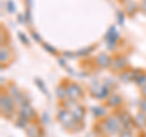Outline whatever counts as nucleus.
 Masks as SVG:
<instances>
[{
	"label": "nucleus",
	"instance_id": "1",
	"mask_svg": "<svg viewBox=\"0 0 146 137\" xmlns=\"http://www.w3.org/2000/svg\"><path fill=\"white\" fill-rule=\"evenodd\" d=\"M13 97L12 96H9V95H3L1 96V111L4 115L9 117L10 114L13 112Z\"/></svg>",
	"mask_w": 146,
	"mask_h": 137
},
{
	"label": "nucleus",
	"instance_id": "2",
	"mask_svg": "<svg viewBox=\"0 0 146 137\" xmlns=\"http://www.w3.org/2000/svg\"><path fill=\"white\" fill-rule=\"evenodd\" d=\"M105 125H106V129L110 132H112V134H115V132L119 130V123H118L116 118H108V119H106Z\"/></svg>",
	"mask_w": 146,
	"mask_h": 137
},
{
	"label": "nucleus",
	"instance_id": "3",
	"mask_svg": "<svg viewBox=\"0 0 146 137\" xmlns=\"http://www.w3.org/2000/svg\"><path fill=\"white\" fill-rule=\"evenodd\" d=\"M67 90V95L70 96V97L73 99V98H79V96L82 94V90L78 85H76V84H70L68 85V88H66Z\"/></svg>",
	"mask_w": 146,
	"mask_h": 137
},
{
	"label": "nucleus",
	"instance_id": "4",
	"mask_svg": "<svg viewBox=\"0 0 146 137\" xmlns=\"http://www.w3.org/2000/svg\"><path fill=\"white\" fill-rule=\"evenodd\" d=\"M27 135L28 137H42V130L38 125H31L27 129Z\"/></svg>",
	"mask_w": 146,
	"mask_h": 137
},
{
	"label": "nucleus",
	"instance_id": "5",
	"mask_svg": "<svg viewBox=\"0 0 146 137\" xmlns=\"http://www.w3.org/2000/svg\"><path fill=\"white\" fill-rule=\"evenodd\" d=\"M98 63L102 67H107L112 63V60L108 56H106V55H100V56L98 57Z\"/></svg>",
	"mask_w": 146,
	"mask_h": 137
},
{
	"label": "nucleus",
	"instance_id": "6",
	"mask_svg": "<svg viewBox=\"0 0 146 137\" xmlns=\"http://www.w3.org/2000/svg\"><path fill=\"white\" fill-rule=\"evenodd\" d=\"M112 65L115 67V69H122L125 65V61L123 60V58H115V61L112 62Z\"/></svg>",
	"mask_w": 146,
	"mask_h": 137
},
{
	"label": "nucleus",
	"instance_id": "7",
	"mask_svg": "<svg viewBox=\"0 0 146 137\" xmlns=\"http://www.w3.org/2000/svg\"><path fill=\"white\" fill-rule=\"evenodd\" d=\"M121 101H122V98L119 97V96H111V98H110L108 103L112 104V106H118V104L121 103Z\"/></svg>",
	"mask_w": 146,
	"mask_h": 137
},
{
	"label": "nucleus",
	"instance_id": "8",
	"mask_svg": "<svg viewBox=\"0 0 146 137\" xmlns=\"http://www.w3.org/2000/svg\"><path fill=\"white\" fill-rule=\"evenodd\" d=\"M136 120H138L139 125H141V126L146 125V115L145 114H139V115L136 117Z\"/></svg>",
	"mask_w": 146,
	"mask_h": 137
},
{
	"label": "nucleus",
	"instance_id": "9",
	"mask_svg": "<svg viewBox=\"0 0 146 137\" xmlns=\"http://www.w3.org/2000/svg\"><path fill=\"white\" fill-rule=\"evenodd\" d=\"M127 9H128V12H129V13H131V11H133V13H134L136 11V9H138V5H136V3L130 1L129 5L127 6Z\"/></svg>",
	"mask_w": 146,
	"mask_h": 137
},
{
	"label": "nucleus",
	"instance_id": "10",
	"mask_svg": "<svg viewBox=\"0 0 146 137\" xmlns=\"http://www.w3.org/2000/svg\"><path fill=\"white\" fill-rule=\"evenodd\" d=\"M66 92H67V90H65V89H63V88H61V86H60V88H57V97L58 98H66L65 97V95H66Z\"/></svg>",
	"mask_w": 146,
	"mask_h": 137
},
{
	"label": "nucleus",
	"instance_id": "11",
	"mask_svg": "<svg viewBox=\"0 0 146 137\" xmlns=\"http://www.w3.org/2000/svg\"><path fill=\"white\" fill-rule=\"evenodd\" d=\"M143 95L146 97V85H145V86H143Z\"/></svg>",
	"mask_w": 146,
	"mask_h": 137
},
{
	"label": "nucleus",
	"instance_id": "12",
	"mask_svg": "<svg viewBox=\"0 0 146 137\" xmlns=\"http://www.w3.org/2000/svg\"><path fill=\"white\" fill-rule=\"evenodd\" d=\"M121 137H131V136H130L129 134H128V132H124V134H123Z\"/></svg>",
	"mask_w": 146,
	"mask_h": 137
},
{
	"label": "nucleus",
	"instance_id": "13",
	"mask_svg": "<svg viewBox=\"0 0 146 137\" xmlns=\"http://www.w3.org/2000/svg\"><path fill=\"white\" fill-rule=\"evenodd\" d=\"M143 3H144V4H146V0H143Z\"/></svg>",
	"mask_w": 146,
	"mask_h": 137
}]
</instances>
